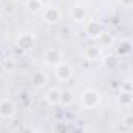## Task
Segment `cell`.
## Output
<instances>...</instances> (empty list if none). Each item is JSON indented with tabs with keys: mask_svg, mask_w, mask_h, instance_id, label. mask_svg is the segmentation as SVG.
<instances>
[{
	"mask_svg": "<svg viewBox=\"0 0 133 133\" xmlns=\"http://www.w3.org/2000/svg\"><path fill=\"white\" fill-rule=\"evenodd\" d=\"M80 102H82V107L86 108V110H92L99 105L100 102V92L97 89H86L82 92V97H80Z\"/></svg>",
	"mask_w": 133,
	"mask_h": 133,
	"instance_id": "1",
	"label": "cell"
},
{
	"mask_svg": "<svg viewBox=\"0 0 133 133\" xmlns=\"http://www.w3.org/2000/svg\"><path fill=\"white\" fill-rule=\"evenodd\" d=\"M16 103L11 99H2L0 100V117L2 119H11L16 114Z\"/></svg>",
	"mask_w": 133,
	"mask_h": 133,
	"instance_id": "2",
	"label": "cell"
},
{
	"mask_svg": "<svg viewBox=\"0 0 133 133\" xmlns=\"http://www.w3.org/2000/svg\"><path fill=\"white\" fill-rule=\"evenodd\" d=\"M55 74H56V78L59 80V82H68V80H71V77H72V68H71V64H68V63H59V64H56L55 66Z\"/></svg>",
	"mask_w": 133,
	"mask_h": 133,
	"instance_id": "3",
	"label": "cell"
},
{
	"mask_svg": "<svg viewBox=\"0 0 133 133\" xmlns=\"http://www.w3.org/2000/svg\"><path fill=\"white\" fill-rule=\"evenodd\" d=\"M16 44H17V47H19L21 50L28 52V50H31L33 45H35V35H31V33H28V31L21 33V35L17 36Z\"/></svg>",
	"mask_w": 133,
	"mask_h": 133,
	"instance_id": "4",
	"label": "cell"
},
{
	"mask_svg": "<svg viewBox=\"0 0 133 133\" xmlns=\"http://www.w3.org/2000/svg\"><path fill=\"white\" fill-rule=\"evenodd\" d=\"M85 31H86V35L91 36V38H99V36L105 31V27H103V24L99 22V21H88V22H86V27H85Z\"/></svg>",
	"mask_w": 133,
	"mask_h": 133,
	"instance_id": "5",
	"label": "cell"
},
{
	"mask_svg": "<svg viewBox=\"0 0 133 133\" xmlns=\"http://www.w3.org/2000/svg\"><path fill=\"white\" fill-rule=\"evenodd\" d=\"M69 14H71V19L74 21V22H86V19H88V11H86V8L85 6H82V5H74L72 8H71V11H69Z\"/></svg>",
	"mask_w": 133,
	"mask_h": 133,
	"instance_id": "6",
	"label": "cell"
},
{
	"mask_svg": "<svg viewBox=\"0 0 133 133\" xmlns=\"http://www.w3.org/2000/svg\"><path fill=\"white\" fill-rule=\"evenodd\" d=\"M44 58H45L47 66H52V68H55L56 64H59L63 61V55H61V52L58 49H49L45 52V56Z\"/></svg>",
	"mask_w": 133,
	"mask_h": 133,
	"instance_id": "7",
	"label": "cell"
},
{
	"mask_svg": "<svg viewBox=\"0 0 133 133\" xmlns=\"http://www.w3.org/2000/svg\"><path fill=\"white\" fill-rule=\"evenodd\" d=\"M59 10L56 6H47L44 10V21L49 22V24H55L59 21Z\"/></svg>",
	"mask_w": 133,
	"mask_h": 133,
	"instance_id": "8",
	"label": "cell"
},
{
	"mask_svg": "<svg viewBox=\"0 0 133 133\" xmlns=\"http://www.w3.org/2000/svg\"><path fill=\"white\" fill-rule=\"evenodd\" d=\"M44 99H45V102H47L49 105H59L61 89H58V88H50V89L45 92Z\"/></svg>",
	"mask_w": 133,
	"mask_h": 133,
	"instance_id": "9",
	"label": "cell"
},
{
	"mask_svg": "<svg viewBox=\"0 0 133 133\" xmlns=\"http://www.w3.org/2000/svg\"><path fill=\"white\" fill-rule=\"evenodd\" d=\"M102 56V50L99 45H89L85 50V59L86 61H97Z\"/></svg>",
	"mask_w": 133,
	"mask_h": 133,
	"instance_id": "10",
	"label": "cell"
},
{
	"mask_svg": "<svg viewBox=\"0 0 133 133\" xmlns=\"http://www.w3.org/2000/svg\"><path fill=\"white\" fill-rule=\"evenodd\" d=\"M31 83L36 86V88H42L47 85V75L44 71H36L31 77Z\"/></svg>",
	"mask_w": 133,
	"mask_h": 133,
	"instance_id": "11",
	"label": "cell"
},
{
	"mask_svg": "<svg viewBox=\"0 0 133 133\" xmlns=\"http://www.w3.org/2000/svg\"><path fill=\"white\" fill-rule=\"evenodd\" d=\"M130 52H131V42L128 41V39H125V41H122L121 44H119V47H117V56H128L130 55Z\"/></svg>",
	"mask_w": 133,
	"mask_h": 133,
	"instance_id": "12",
	"label": "cell"
},
{
	"mask_svg": "<svg viewBox=\"0 0 133 133\" xmlns=\"http://www.w3.org/2000/svg\"><path fill=\"white\" fill-rule=\"evenodd\" d=\"M25 6H27V10H28L30 13H39V11L44 8V5L39 2V0H27V2H25Z\"/></svg>",
	"mask_w": 133,
	"mask_h": 133,
	"instance_id": "13",
	"label": "cell"
},
{
	"mask_svg": "<svg viewBox=\"0 0 133 133\" xmlns=\"http://www.w3.org/2000/svg\"><path fill=\"white\" fill-rule=\"evenodd\" d=\"M131 100H133L131 91H121V96H119V102H121V105H124V107H130V105H131Z\"/></svg>",
	"mask_w": 133,
	"mask_h": 133,
	"instance_id": "14",
	"label": "cell"
},
{
	"mask_svg": "<svg viewBox=\"0 0 133 133\" xmlns=\"http://www.w3.org/2000/svg\"><path fill=\"white\" fill-rule=\"evenodd\" d=\"M72 100H74V96L69 89H61V99H59L61 105H69L72 103Z\"/></svg>",
	"mask_w": 133,
	"mask_h": 133,
	"instance_id": "15",
	"label": "cell"
},
{
	"mask_svg": "<svg viewBox=\"0 0 133 133\" xmlns=\"http://www.w3.org/2000/svg\"><path fill=\"white\" fill-rule=\"evenodd\" d=\"M97 39H99V44L100 45H113V42H114V38L108 31H103Z\"/></svg>",
	"mask_w": 133,
	"mask_h": 133,
	"instance_id": "16",
	"label": "cell"
},
{
	"mask_svg": "<svg viewBox=\"0 0 133 133\" xmlns=\"http://www.w3.org/2000/svg\"><path fill=\"white\" fill-rule=\"evenodd\" d=\"M105 64H107V68H110V69L117 68V64H119V56H110V58H107V59H105Z\"/></svg>",
	"mask_w": 133,
	"mask_h": 133,
	"instance_id": "17",
	"label": "cell"
},
{
	"mask_svg": "<svg viewBox=\"0 0 133 133\" xmlns=\"http://www.w3.org/2000/svg\"><path fill=\"white\" fill-rule=\"evenodd\" d=\"M124 124H125L127 128H133V116L131 114H127L125 119H124Z\"/></svg>",
	"mask_w": 133,
	"mask_h": 133,
	"instance_id": "18",
	"label": "cell"
},
{
	"mask_svg": "<svg viewBox=\"0 0 133 133\" xmlns=\"http://www.w3.org/2000/svg\"><path fill=\"white\" fill-rule=\"evenodd\" d=\"M121 91H131V85H130V82H125L124 85H121Z\"/></svg>",
	"mask_w": 133,
	"mask_h": 133,
	"instance_id": "19",
	"label": "cell"
},
{
	"mask_svg": "<svg viewBox=\"0 0 133 133\" xmlns=\"http://www.w3.org/2000/svg\"><path fill=\"white\" fill-rule=\"evenodd\" d=\"M121 5L122 6H131L133 5V0H121Z\"/></svg>",
	"mask_w": 133,
	"mask_h": 133,
	"instance_id": "20",
	"label": "cell"
},
{
	"mask_svg": "<svg viewBox=\"0 0 133 133\" xmlns=\"http://www.w3.org/2000/svg\"><path fill=\"white\" fill-rule=\"evenodd\" d=\"M66 128H68L66 125H56V127H55V131H59V130H66Z\"/></svg>",
	"mask_w": 133,
	"mask_h": 133,
	"instance_id": "21",
	"label": "cell"
},
{
	"mask_svg": "<svg viewBox=\"0 0 133 133\" xmlns=\"http://www.w3.org/2000/svg\"><path fill=\"white\" fill-rule=\"evenodd\" d=\"M39 2H41V3H42V5H45V6H47V5H49V3H50V0H39Z\"/></svg>",
	"mask_w": 133,
	"mask_h": 133,
	"instance_id": "22",
	"label": "cell"
}]
</instances>
